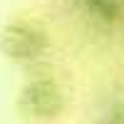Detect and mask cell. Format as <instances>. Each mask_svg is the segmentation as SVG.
<instances>
[{
  "label": "cell",
  "instance_id": "6da1fadb",
  "mask_svg": "<svg viewBox=\"0 0 124 124\" xmlns=\"http://www.w3.org/2000/svg\"><path fill=\"white\" fill-rule=\"evenodd\" d=\"M45 45H47L45 32L30 25H10L0 37V47L8 52V57L15 60H32L45 50Z\"/></svg>",
  "mask_w": 124,
  "mask_h": 124
},
{
  "label": "cell",
  "instance_id": "7a4b0ae2",
  "mask_svg": "<svg viewBox=\"0 0 124 124\" xmlns=\"http://www.w3.org/2000/svg\"><path fill=\"white\" fill-rule=\"evenodd\" d=\"M20 104L32 117H40V119L42 117H55L62 109V94L50 79H40V82H32V85L23 92Z\"/></svg>",
  "mask_w": 124,
  "mask_h": 124
},
{
  "label": "cell",
  "instance_id": "3957f363",
  "mask_svg": "<svg viewBox=\"0 0 124 124\" xmlns=\"http://www.w3.org/2000/svg\"><path fill=\"white\" fill-rule=\"evenodd\" d=\"M87 10L99 20H117L122 15V3L119 0H85Z\"/></svg>",
  "mask_w": 124,
  "mask_h": 124
}]
</instances>
